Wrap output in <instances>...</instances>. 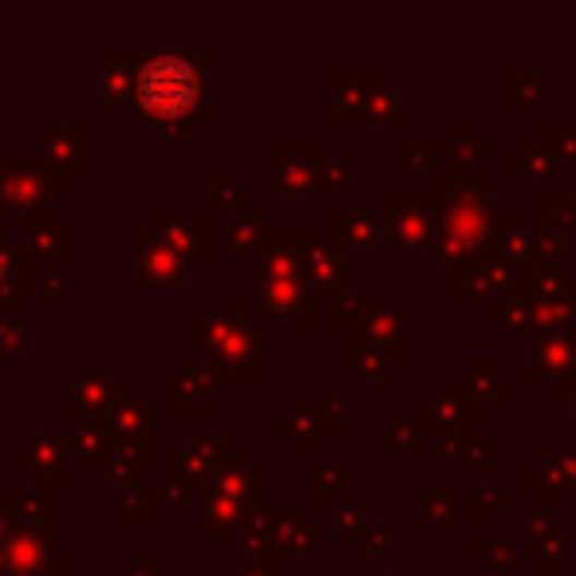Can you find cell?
<instances>
[{
    "label": "cell",
    "mask_w": 576,
    "mask_h": 576,
    "mask_svg": "<svg viewBox=\"0 0 576 576\" xmlns=\"http://www.w3.org/2000/svg\"><path fill=\"white\" fill-rule=\"evenodd\" d=\"M139 87H143L146 104L175 115V111H182V107L194 104L197 75H194V68L185 60H178V56H158V60L146 63Z\"/></svg>",
    "instance_id": "cell-1"
}]
</instances>
